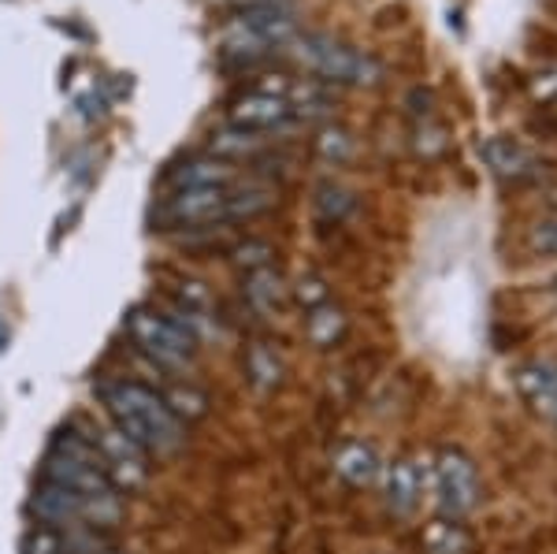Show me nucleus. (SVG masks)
<instances>
[{
	"mask_svg": "<svg viewBox=\"0 0 557 554\" xmlns=\"http://www.w3.org/2000/svg\"><path fill=\"white\" fill-rule=\"evenodd\" d=\"M483 160L494 168L498 175H524L528 172V153L517 146L513 138H491L483 141Z\"/></svg>",
	"mask_w": 557,
	"mask_h": 554,
	"instance_id": "a211bd4d",
	"label": "nucleus"
},
{
	"mask_svg": "<svg viewBox=\"0 0 557 554\" xmlns=\"http://www.w3.org/2000/svg\"><path fill=\"white\" fill-rule=\"evenodd\" d=\"M272 205V190L268 186H257V183H246L238 190H227L223 198V220H249L257 212H264Z\"/></svg>",
	"mask_w": 557,
	"mask_h": 554,
	"instance_id": "f3484780",
	"label": "nucleus"
},
{
	"mask_svg": "<svg viewBox=\"0 0 557 554\" xmlns=\"http://www.w3.org/2000/svg\"><path fill=\"white\" fill-rule=\"evenodd\" d=\"M231 257H235V264H242L246 272H253V268L272 264L275 249L268 243H260V238H246V243H238L235 249H231Z\"/></svg>",
	"mask_w": 557,
	"mask_h": 554,
	"instance_id": "4be33fe9",
	"label": "nucleus"
},
{
	"mask_svg": "<svg viewBox=\"0 0 557 554\" xmlns=\"http://www.w3.org/2000/svg\"><path fill=\"white\" fill-rule=\"evenodd\" d=\"M428 484H431V495H435V503L443 506L446 514L472 510V503H475V477H472L469 461L443 458L435 469H431Z\"/></svg>",
	"mask_w": 557,
	"mask_h": 554,
	"instance_id": "0eeeda50",
	"label": "nucleus"
},
{
	"mask_svg": "<svg viewBox=\"0 0 557 554\" xmlns=\"http://www.w3.org/2000/svg\"><path fill=\"white\" fill-rule=\"evenodd\" d=\"M45 480L75 491V495H83V498L120 491L101 469L97 446L89 443V435L83 428H67V432L52 435V446H49V454H45Z\"/></svg>",
	"mask_w": 557,
	"mask_h": 554,
	"instance_id": "f03ea898",
	"label": "nucleus"
},
{
	"mask_svg": "<svg viewBox=\"0 0 557 554\" xmlns=\"http://www.w3.org/2000/svg\"><path fill=\"white\" fill-rule=\"evenodd\" d=\"M246 301L260 312H275L278 306H283L286 298V287H283V275L275 272L272 264L264 268H253V272L246 275Z\"/></svg>",
	"mask_w": 557,
	"mask_h": 554,
	"instance_id": "ddd939ff",
	"label": "nucleus"
},
{
	"mask_svg": "<svg viewBox=\"0 0 557 554\" xmlns=\"http://www.w3.org/2000/svg\"><path fill=\"white\" fill-rule=\"evenodd\" d=\"M157 395L164 398V406L172 409L183 424L201 421V417L209 414V395L197 391L194 383H164V391H157Z\"/></svg>",
	"mask_w": 557,
	"mask_h": 554,
	"instance_id": "2eb2a0df",
	"label": "nucleus"
},
{
	"mask_svg": "<svg viewBox=\"0 0 557 554\" xmlns=\"http://www.w3.org/2000/svg\"><path fill=\"white\" fill-rule=\"evenodd\" d=\"M97 395L108 414V421L120 428L123 435H131L141 451L168 458L178 446L186 443V424L178 421L172 409L164 406V398L152 387L138 380H101L97 383Z\"/></svg>",
	"mask_w": 557,
	"mask_h": 554,
	"instance_id": "f257e3e1",
	"label": "nucleus"
},
{
	"mask_svg": "<svg viewBox=\"0 0 557 554\" xmlns=\"http://www.w3.org/2000/svg\"><path fill=\"white\" fill-rule=\"evenodd\" d=\"M89 435V443L97 446V458H101V469L108 472L120 491H141L149 484V454L141 451L131 435H123L112 421L101 424H78Z\"/></svg>",
	"mask_w": 557,
	"mask_h": 554,
	"instance_id": "423d86ee",
	"label": "nucleus"
},
{
	"mask_svg": "<svg viewBox=\"0 0 557 554\" xmlns=\"http://www.w3.org/2000/svg\"><path fill=\"white\" fill-rule=\"evenodd\" d=\"M223 198H227V186H197V190H175L164 201V217L178 223V227H197V223L223 220Z\"/></svg>",
	"mask_w": 557,
	"mask_h": 554,
	"instance_id": "9d476101",
	"label": "nucleus"
},
{
	"mask_svg": "<svg viewBox=\"0 0 557 554\" xmlns=\"http://www.w3.org/2000/svg\"><path fill=\"white\" fill-rule=\"evenodd\" d=\"M172 190H197V186H227L235 178L231 160L220 157H190L186 164L172 168Z\"/></svg>",
	"mask_w": 557,
	"mask_h": 554,
	"instance_id": "9b49d317",
	"label": "nucleus"
},
{
	"mask_svg": "<svg viewBox=\"0 0 557 554\" xmlns=\"http://www.w3.org/2000/svg\"><path fill=\"white\" fill-rule=\"evenodd\" d=\"M317 209L323 220H343L349 209H354V194L343 190V186H323L320 198H317Z\"/></svg>",
	"mask_w": 557,
	"mask_h": 554,
	"instance_id": "5701e85b",
	"label": "nucleus"
},
{
	"mask_svg": "<svg viewBox=\"0 0 557 554\" xmlns=\"http://www.w3.org/2000/svg\"><path fill=\"white\" fill-rule=\"evenodd\" d=\"M101 554H123V551H115V547H104Z\"/></svg>",
	"mask_w": 557,
	"mask_h": 554,
	"instance_id": "cd10ccee",
	"label": "nucleus"
},
{
	"mask_svg": "<svg viewBox=\"0 0 557 554\" xmlns=\"http://www.w3.org/2000/svg\"><path fill=\"white\" fill-rule=\"evenodd\" d=\"M428 547L431 554H461L465 551V532L457 525H435L428 532Z\"/></svg>",
	"mask_w": 557,
	"mask_h": 554,
	"instance_id": "b1692460",
	"label": "nucleus"
},
{
	"mask_svg": "<svg viewBox=\"0 0 557 554\" xmlns=\"http://www.w3.org/2000/svg\"><path fill=\"white\" fill-rule=\"evenodd\" d=\"M428 477H431V469H420V466H412V461L391 466L386 469V503L401 514L412 510V506L420 503V495H424Z\"/></svg>",
	"mask_w": 557,
	"mask_h": 554,
	"instance_id": "f8f14e48",
	"label": "nucleus"
},
{
	"mask_svg": "<svg viewBox=\"0 0 557 554\" xmlns=\"http://www.w3.org/2000/svg\"><path fill=\"white\" fill-rule=\"evenodd\" d=\"M294 30H298V20H294L290 4L249 8V12H238V20H231L220 30V49L223 57L249 64V60H260L264 52H272L275 45L290 41Z\"/></svg>",
	"mask_w": 557,
	"mask_h": 554,
	"instance_id": "7ed1b4c3",
	"label": "nucleus"
},
{
	"mask_svg": "<svg viewBox=\"0 0 557 554\" xmlns=\"http://www.w3.org/2000/svg\"><path fill=\"white\" fill-rule=\"evenodd\" d=\"M294 294H298L301 306L317 309V306H323V298H327V287H323L317 275H309V280H301V283H298V291H294Z\"/></svg>",
	"mask_w": 557,
	"mask_h": 554,
	"instance_id": "a878e982",
	"label": "nucleus"
},
{
	"mask_svg": "<svg viewBox=\"0 0 557 554\" xmlns=\"http://www.w3.org/2000/svg\"><path fill=\"white\" fill-rule=\"evenodd\" d=\"M343 328H346V320H343V312H338V309H331V306L312 309V317H309V338H312V343H320V346L335 343V338L343 335Z\"/></svg>",
	"mask_w": 557,
	"mask_h": 554,
	"instance_id": "6ab92c4d",
	"label": "nucleus"
},
{
	"mask_svg": "<svg viewBox=\"0 0 557 554\" xmlns=\"http://www.w3.org/2000/svg\"><path fill=\"white\" fill-rule=\"evenodd\" d=\"M23 554H64V540L52 529H34V532H26Z\"/></svg>",
	"mask_w": 557,
	"mask_h": 554,
	"instance_id": "393cba45",
	"label": "nucleus"
},
{
	"mask_svg": "<svg viewBox=\"0 0 557 554\" xmlns=\"http://www.w3.org/2000/svg\"><path fill=\"white\" fill-rule=\"evenodd\" d=\"M260 146H264V138H260L257 131L235 127V123H227V127L212 131V157H220V160L249 157V153H257Z\"/></svg>",
	"mask_w": 557,
	"mask_h": 554,
	"instance_id": "dca6fc26",
	"label": "nucleus"
},
{
	"mask_svg": "<svg viewBox=\"0 0 557 554\" xmlns=\"http://www.w3.org/2000/svg\"><path fill=\"white\" fill-rule=\"evenodd\" d=\"M290 115L294 109L283 94H260V89H249L246 97H238V101L231 104V123L246 131H257V134L283 127Z\"/></svg>",
	"mask_w": 557,
	"mask_h": 554,
	"instance_id": "1a4fd4ad",
	"label": "nucleus"
},
{
	"mask_svg": "<svg viewBox=\"0 0 557 554\" xmlns=\"http://www.w3.org/2000/svg\"><path fill=\"white\" fill-rule=\"evenodd\" d=\"M30 514L38 517L41 529H52V532L78 529V525H83V495L45 480L30 498Z\"/></svg>",
	"mask_w": 557,
	"mask_h": 554,
	"instance_id": "6e6552de",
	"label": "nucleus"
},
{
	"mask_svg": "<svg viewBox=\"0 0 557 554\" xmlns=\"http://www.w3.org/2000/svg\"><path fill=\"white\" fill-rule=\"evenodd\" d=\"M127 332L134 338V346H138V350L146 354L152 365H160V369L183 372V369H190L194 357H197L194 338L186 335L183 328H178L175 320L168 317L164 309H157V306L131 309Z\"/></svg>",
	"mask_w": 557,
	"mask_h": 554,
	"instance_id": "20e7f679",
	"label": "nucleus"
},
{
	"mask_svg": "<svg viewBox=\"0 0 557 554\" xmlns=\"http://www.w3.org/2000/svg\"><path fill=\"white\" fill-rule=\"evenodd\" d=\"M246 369H249V377H253L257 387H272V383H278V357L268 350V346H253L246 357Z\"/></svg>",
	"mask_w": 557,
	"mask_h": 554,
	"instance_id": "aec40b11",
	"label": "nucleus"
},
{
	"mask_svg": "<svg viewBox=\"0 0 557 554\" xmlns=\"http://www.w3.org/2000/svg\"><path fill=\"white\" fill-rule=\"evenodd\" d=\"M317 153L323 160H331V164H343V160L354 157V138H349L343 127H327V131H320V138H317Z\"/></svg>",
	"mask_w": 557,
	"mask_h": 554,
	"instance_id": "412c9836",
	"label": "nucleus"
},
{
	"mask_svg": "<svg viewBox=\"0 0 557 554\" xmlns=\"http://www.w3.org/2000/svg\"><path fill=\"white\" fill-rule=\"evenodd\" d=\"M238 12H249V8H275V4H290V0H231Z\"/></svg>",
	"mask_w": 557,
	"mask_h": 554,
	"instance_id": "bb28decb",
	"label": "nucleus"
},
{
	"mask_svg": "<svg viewBox=\"0 0 557 554\" xmlns=\"http://www.w3.org/2000/svg\"><path fill=\"white\" fill-rule=\"evenodd\" d=\"M335 472L349 484H372L375 472H380V458H375L372 451H368L364 443H346L343 451L335 454Z\"/></svg>",
	"mask_w": 557,
	"mask_h": 554,
	"instance_id": "4468645a",
	"label": "nucleus"
},
{
	"mask_svg": "<svg viewBox=\"0 0 557 554\" xmlns=\"http://www.w3.org/2000/svg\"><path fill=\"white\" fill-rule=\"evenodd\" d=\"M298 60L312 75H320L323 83H338V86H361L380 78L375 60H368L364 52L349 49L346 41H335L327 34H309L298 41Z\"/></svg>",
	"mask_w": 557,
	"mask_h": 554,
	"instance_id": "39448f33",
	"label": "nucleus"
}]
</instances>
